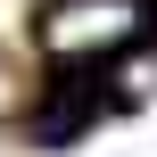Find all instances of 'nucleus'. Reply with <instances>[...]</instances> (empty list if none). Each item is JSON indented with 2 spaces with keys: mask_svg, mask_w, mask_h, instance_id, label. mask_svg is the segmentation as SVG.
Listing matches in <instances>:
<instances>
[{
  "mask_svg": "<svg viewBox=\"0 0 157 157\" xmlns=\"http://www.w3.org/2000/svg\"><path fill=\"white\" fill-rule=\"evenodd\" d=\"M141 25H149L141 0H50V8H41V50H50L58 66H91V58L132 50Z\"/></svg>",
  "mask_w": 157,
  "mask_h": 157,
  "instance_id": "obj_1",
  "label": "nucleus"
}]
</instances>
